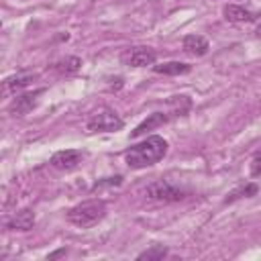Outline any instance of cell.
<instances>
[{
	"mask_svg": "<svg viewBox=\"0 0 261 261\" xmlns=\"http://www.w3.org/2000/svg\"><path fill=\"white\" fill-rule=\"evenodd\" d=\"M165 153H167V141L159 135H153V137H147L143 143L130 147L124 155V161L130 169H143L161 161Z\"/></svg>",
	"mask_w": 261,
	"mask_h": 261,
	"instance_id": "1",
	"label": "cell"
},
{
	"mask_svg": "<svg viewBox=\"0 0 261 261\" xmlns=\"http://www.w3.org/2000/svg\"><path fill=\"white\" fill-rule=\"evenodd\" d=\"M104 214H106V204L102 200H88V202H82V204L69 208L67 220L80 228H88V226L96 224L98 220H102Z\"/></svg>",
	"mask_w": 261,
	"mask_h": 261,
	"instance_id": "2",
	"label": "cell"
},
{
	"mask_svg": "<svg viewBox=\"0 0 261 261\" xmlns=\"http://www.w3.org/2000/svg\"><path fill=\"white\" fill-rule=\"evenodd\" d=\"M122 126H124L122 118L112 108H100L86 122L88 133H114V130H120Z\"/></svg>",
	"mask_w": 261,
	"mask_h": 261,
	"instance_id": "3",
	"label": "cell"
},
{
	"mask_svg": "<svg viewBox=\"0 0 261 261\" xmlns=\"http://www.w3.org/2000/svg\"><path fill=\"white\" fill-rule=\"evenodd\" d=\"M145 198L151 200V202H159V204H169V202H177L184 198V190L171 186L169 181L165 179H159V181H153L145 188Z\"/></svg>",
	"mask_w": 261,
	"mask_h": 261,
	"instance_id": "4",
	"label": "cell"
},
{
	"mask_svg": "<svg viewBox=\"0 0 261 261\" xmlns=\"http://www.w3.org/2000/svg\"><path fill=\"white\" fill-rule=\"evenodd\" d=\"M82 157H84V153L77 149H63V151L53 153L51 165L55 169H61V171H71L82 163Z\"/></svg>",
	"mask_w": 261,
	"mask_h": 261,
	"instance_id": "5",
	"label": "cell"
},
{
	"mask_svg": "<svg viewBox=\"0 0 261 261\" xmlns=\"http://www.w3.org/2000/svg\"><path fill=\"white\" fill-rule=\"evenodd\" d=\"M126 65L130 67H147V65H155L157 61V53L151 47H133L126 55H124Z\"/></svg>",
	"mask_w": 261,
	"mask_h": 261,
	"instance_id": "6",
	"label": "cell"
},
{
	"mask_svg": "<svg viewBox=\"0 0 261 261\" xmlns=\"http://www.w3.org/2000/svg\"><path fill=\"white\" fill-rule=\"evenodd\" d=\"M43 92H45V90H43V88H39V90H35V92H24V94L16 96V98L10 102L8 112H10L12 116H22V114L31 112V110H33V106L37 104V96H41Z\"/></svg>",
	"mask_w": 261,
	"mask_h": 261,
	"instance_id": "7",
	"label": "cell"
},
{
	"mask_svg": "<svg viewBox=\"0 0 261 261\" xmlns=\"http://www.w3.org/2000/svg\"><path fill=\"white\" fill-rule=\"evenodd\" d=\"M208 49H210V43H208V39L202 37V35H188V37L184 39V51L190 53V55H194V57L206 55Z\"/></svg>",
	"mask_w": 261,
	"mask_h": 261,
	"instance_id": "8",
	"label": "cell"
},
{
	"mask_svg": "<svg viewBox=\"0 0 261 261\" xmlns=\"http://www.w3.org/2000/svg\"><path fill=\"white\" fill-rule=\"evenodd\" d=\"M37 80V73H18V75H10L2 82V92L4 94H12L16 90L27 88L29 84H33Z\"/></svg>",
	"mask_w": 261,
	"mask_h": 261,
	"instance_id": "9",
	"label": "cell"
},
{
	"mask_svg": "<svg viewBox=\"0 0 261 261\" xmlns=\"http://www.w3.org/2000/svg\"><path fill=\"white\" fill-rule=\"evenodd\" d=\"M33 224H35V214H33V210H29V208L18 210V212L6 222V226H8L10 230H31Z\"/></svg>",
	"mask_w": 261,
	"mask_h": 261,
	"instance_id": "10",
	"label": "cell"
},
{
	"mask_svg": "<svg viewBox=\"0 0 261 261\" xmlns=\"http://www.w3.org/2000/svg\"><path fill=\"white\" fill-rule=\"evenodd\" d=\"M222 14L230 22H253L255 20V14L251 10H247L245 6H239V4H226Z\"/></svg>",
	"mask_w": 261,
	"mask_h": 261,
	"instance_id": "11",
	"label": "cell"
},
{
	"mask_svg": "<svg viewBox=\"0 0 261 261\" xmlns=\"http://www.w3.org/2000/svg\"><path fill=\"white\" fill-rule=\"evenodd\" d=\"M165 122H167V116H165V114H161V112H153V114H149V118H145V120L130 133V137H141L143 133L153 130V128H157V126H161V124H165Z\"/></svg>",
	"mask_w": 261,
	"mask_h": 261,
	"instance_id": "12",
	"label": "cell"
},
{
	"mask_svg": "<svg viewBox=\"0 0 261 261\" xmlns=\"http://www.w3.org/2000/svg\"><path fill=\"white\" fill-rule=\"evenodd\" d=\"M190 69H192V65L181 63V61H167V63L153 65L155 73H165V75H184V73H190Z\"/></svg>",
	"mask_w": 261,
	"mask_h": 261,
	"instance_id": "13",
	"label": "cell"
},
{
	"mask_svg": "<svg viewBox=\"0 0 261 261\" xmlns=\"http://www.w3.org/2000/svg\"><path fill=\"white\" fill-rule=\"evenodd\" d=\"M80 67H82V59L75 57V55L65 57V59H61L57 63V71L59 73H75V71H80Z\"/></svg>",
	"mask_w": 261,
	"mask_h": 261,
	"instance_id": "14",
	"label": "cell"
},
{
	"mask_svg": "<svg viewBox=\"0 0 261 261\" xmlns=\"http://www.w3.org/2000/svg\"><path fill=\"white\" fill-rule=\"evenodd\" d=\"M167 255V247H163V245H153L151 249H147V251H143V253H139L137 255V259H147V261H157V259H163Z\"/></svg>",
	"mask_w": 261,
	"mask_h": 261,
	"instance_id": "15",
	"label": "cell"
},
{
	"mask_svg": "<svg viewBox=\"0 0 261 261\" xmlns=\"http://www.w3.org/2000/svg\"><path fill=\"white\" fill-rule=\"evenodd\" d=\"M257 194V186L255 184H247V186H243V188H237V190H232L228 196H226V202H232V200H237V198H249V196H255Z\"/></svg>",
	"mask_w": 261,
	"mask_h": 261,
	"instance_id": "16",
	"label": "cell"
},
{
	"mask_svg": "<svg viewBox=\"0 0 261 261\" xmlns=\"http://www.w3.org/2000/svg\"><path fill=\"white\" fill-rule=\"evenodd\" d=\"M251 175L253 177L255 175H261V151H257L255 157H253V161H251Z\"/></svg>",
	"mask_w": 261,
	"mask_h": 261,
	"instance_id": "17",
	"label": "cell"
},
{
	"mask_svg": "<svg viewBox=\"0 0 261 261\" xmlns=\"http://www.w3.org/2000/svg\"><path fill=\"white\" fill-rule=\"evenodd\" d=\"M122 181V177L120 175H116V177H108V179H104V181H98V184H94V190H98V188H102V186H118Z\"/></svg>",
	"mask_w": 261,
	"mask_h": 261,
	"instance_id": "18",
	"label": "cell"
},
{
	"mask_svg": "<svg viewBox=\"0 0 261 261\" xmlns=\"http://www.w3.org/2000/svg\"><path fill=\"white\" fill-rule=\"evenodd\" d=\"M61 255H65V249H59V251L51 253V255H49V259H55V257H61Z\"/></svg>",
	"mask_w": 261,
	"mask_h": 261,
	"instance_id": "19",
	"label": "cell"
},
{
	"mask_svg": "<svg viewBox=\"0 0 261 261\" xmlns=\"http://www.w3.org/2000/svg\"><path fill=\"white\" fill-rule=\"evenodd\" d=\"M255 35H257V37H261V22L257 24V29H255Z\"/></svg>",
	"mask_w": 261,
	"mask_h": 261,
	"instance_id": "20",
	"label": "cell"
}]
</instances>
